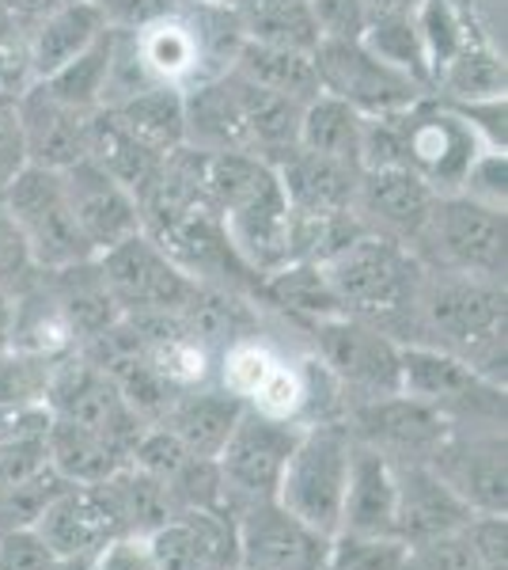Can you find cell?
Segmentation results:
<instances>
[{
	"label": "cell",
	"instance_id": "cell-4",
	"mask_svg": "<svg viewBox=\"0 0 508 570\" xmlns=\"http://www.w3.org/2000/svg\"><path fill=\"white\" fill-rule=\"evenodd\" d=\"M414 255L425 266L505 282V209L467 195H437Z\"/></svg>",
	"mask_w": 508,
	"mask_h": 570
},
{
	"label": "cell",
	"instance_id": "cell-42",
	"mask_svg": "<svg viewBox=\"0 0 508 570\" xmlns=\"http://www.w3.org/2000/svg\"><path fill=\"white\" fill-rule=\"evenodd\" d=\"M281 362L270 346L258 343L255 335L247 338H236L232 346H225V357H220V381H225V389L239 395L243 403H251L258 389L266 384V376L273 373V365Z\"/></svg>",
	"mask_w": 508,
	"mask_h": 570
},
{
	"label": "cell",
	"instance_id": "cell-5",
	"mask_svg": "<svg viewBox=\"0 0 508 570\" xmlns=\"http://www.w3.org/2000/svg\"><path fill=\"white\" fill-rule=\"evenodd\" d=\"M402 141L406 168L429 183L437 195H459L478 156L494 149L464 107L445 104L432 91L402 110Z\"/></svg>",
	"mask_w": 508,
	"mask_h": 570
},
{
	"label": "cell",
	"instance_id": "cell-49",
	"mask_svg": "<svg viewBox=\"0 0 508 570\" xmlns=\"http://www.w3.org/2000/svg\"><path fill=\"white\" fill-rule=\"evenodd\" d=\"M88 570H156L149 537H137V532L110 537L107 544L88 559Z\"/></svg>",
	"mask_w": 508,
	"mask_h": 570
},
{
	"label": "cell",
	"instance_id": "cell-10",
	"mask_svg": "<svg viewBox=\"0 0 508 570\" xmlns=\"http://www.w3.org/2000/svg\"><path fill=\"white\" fill-rule=\"evenodd\" d=\"M110 285V297L122 316H156V312H182L198 293V282L152 240L137 233L96 255Z\"/></svg>",
	"mask_w": 508,
	"mask_h": 570
},
{
	"label": "cell",
	"instance_id": "cell-17",
	"mask_svg": "<svg viewBox=\"0 0 508 570\" xmlns=\"http://www.w3.org/2000/svg\"><path fill=\"white\" fill-rule=\"evenodd\" d=\"M156 570H232L239 567L232 510H175L149 532Z\"/></svg>",
	"mask_w": 508,
	"mask_h": 570
},
{
	"label": "cell",
	"instance_id": "cell-31",
	"mask_svg": "<svg viewBox=\"0 0 508 570\" xmlns=\"http://www.w3.org/2000/svg\"><path fill=\"white\" fill-rule=\"evenodd\" d=\"M8 346L42 357H64L77 351V335H72L69 320L58 308L53 293L46 289L42 271L27 289L16 293L12 301V327H8Z\"/></svg>",
	"mask_w": 508,
	"mask_h": 570
},
{
	"label": "cell",
	"instance_id": "cell-14",
	"mask_svg": "<svg viewBox=\"0 0 508 570\" xmlns=\"http://www.w3.org/2000/svg\"><path fill=\"white\" fill-rule=\"evenodd\" d=\"M243 570H322L335 537H322L273 499L232 510Z\"/></svg>",
	"mask_w": 508,
	"mask_h": 570
},
{
	"label": "cell",
	"instance_id": "cell-12",
	"mask_svg": "<svg viewBox=\"0 0 508 570\" xmlns=\"http://www.w3.org/2000/svg\"><path fill=\"white\" fill-rule=\"evenodd\" d=\"M297 438H300L297 422L270 419L255 407H247L239 415L236 430L228 434L225 449L217 453V472L220 483H225L228 510L273 499L277 480H281L285 461H289Z\"/></svg>",
	"mask_w": 508,
	"mask_h": 570
},
{
	"label": "cell",
	"instance_id": "cell-52",
	"mask_svg": "<svg viewBox=\"0 0 508 570\" xmlns=\"http://www.w3.org/2000/svg\"><path fill=\"white\" fill-rule=\"evenodd\" d=\"M50 426V411L46 407H31V411H20V407H4L0 403V445L20 434H34V430H46Z\"/></svg>",
	"mask_w": 508,
	"mask_h": 570
},
{
	"label": "cell",
	"instance_id": "cell-32",
	"mask_svg": "<svg viewBox=\"0 0 508 570\" xmlns=\"http://www.w3.org/2000/svg\"><path fill=\"white\" fill-rule=\"evenodd\" d=\"M236 77V72H232ZM239 80V104H243V126H247V153L258 156L266 164H277L285 153L297 149L300 137V104L277 96L251 85V80Z\"/></svg>",
	"mask_w": 508,
	"mask_h": 570
},
{
	"label": "cell",
	"instance_id": "cell-22",
	"mask_svg": "<svg viewBox=\"0 0 508 570\" xmlns=\"http://www.w3.org/2000/svg\"><path fill=\"white\" fill-rule=\"evenodd\" d=\"M281 195L297 217H330V214H353V195L360 168L353 164L330 160V156L292 149L273 164Z\"/></svg>",
	"mask_w": 508,
	"mask_h": 570
},
{
	"label": "cell",
	"instance_id": "cell-55",
	"mask_svg": "<svg viewBox=\"0 0 508 570\" xmlns=\"http://www.w3.org/2000/svg\"><path fill=\"white\" fill-rule=\"evenodd\" d=\"M12 293L0 289V346H8V327H12Z\"/></svg>",
	"mask_w": 508,
	"mask_h": 570
},
{
	"label": "cell",
	"instance_id": "cell-46",
	"mask_svg": "<svg viewBox=\"0 0 508 570\" xmlns=\"http://www.w3.org/2000/svg\"><path fill=\"white\" fill-rule=\"evenodd\" d=\"M406 570H486V567L464 529V532H451V537L410 548V563H406Z\"/></svg>",
	"mask_w": 508,
	"mask_h": 570
},
{
	"label": "cell",
	"instance_id": "cell-35",
	"mask_svg": "<svg viewBox=\"0 0 508 570\" xmlns=\"http://www.w3.org/2000/svg\"><path fill=\"white\" fill-rule=\"evenodd\" d=\"M360 126H365V115H357L349 104L319 91L316 99H308L300 110V137L297 145L308 153L330 156V160L353 164L360 168Z\"/></svg>",
	"mask_w": 508,
	"mask_h": 570
},
{
	"label": "cell",
	"instance_id": "cell-6",
	"mask_svg": "<svg viewBox=\"0 0 508 570\" xmlns=\"http://www.w3.org/2000/svg\"><path fill=\"white\" fill-rule=\"evenodd\" d=\"M311 331L319 365L338 381L349 403L395 395L402 384V343L353 316H327L303 324Z\"/></svg>",
	"mask_w": 508,
	"mask_h": 570
},
{
	"label": "cell",
	"instance_id": "cell-53",
	"mask_svg": "<svg viewBox=\"0 0 508 570\" xmlns=\"http://www.w3.org/2000/svg\"><path fill=\"white\" fill-rule=\"evenodd\" d=\"M61 4H69V0H0V20L34 27L50 12H58Z\"/></svg>",
	"mask_w": 508,
	"mask_h": 570
},
{
	"label": "cell",
	"instance_id": "cell-56",
	"mask_svg": "<svg viewBox=\"0 0 508 570\" xmlns=\"http://www.w3.org/2000/svg\"><path fill=\"white\" fill-rule=\"evenodd\" d=\"M193 4H209V8H232L236 0H193Z\"/></svg>",
	"mask_w": 508,
	"mask_h": 570
},
{
	"label": "cell",
	"instance_id": "cell-57",
	"mask_svg": "<svg viewBox=\"0 0 508 570\" xmlns=\"http://www.w3.org/2000/svg\"><path fill=\"white\" fill-rule=\"evenodd\" d=\"M232 570H243V567H232Z\"/></svg>",
	"mask_w": 508,
	"mask_h": 570
},
{
	"label": "cell",
	"instance_id": "cell-2",
	"mask_svg": "<svg viewBox=\"0 0 508 570\" xmlns=\"http://www.w3.org/2000/svg\"><path fill=\"white\" fill-rule=\"evenodd\" d=\"M322 271H327L341 316L365 320L406 343L414 297L425 274V263L414 255V247L365 228L341 252L330 255Z\"/></svg>",
	"mask_w": 508,
	"mask_h": 570
},
{
	"label": "cell",
	"instance_id": "cell-18",
	"mask_svg": "<svg viewBox=\"0 0 508 570\" xmlns=\"http://www.w3.org/2000/svg\"><path fill=\"white\" fill-rule=\"evenodd\" d=\"M432 202H437V190L406 168L360 171L357 195H353V217L368 233L391 236V240L414 247L425 220L432 214Z\"/></svg>",
	"mask_w": 508,
	"mask_h": 570
},
{
	"label": "cell",
	"instance_id": "cell-7",
	"mask_svg": "<svg viewBox=\"0 0 508 570\" xmlns=\"http://www.w3.org/2000/svg\"><path fill=\"white\" fill-rule=\"evenodd\" d=\"M0 202H4L8 217L16 220V228H20L39 271H58V266H72L96 255L77 225L61 171L27 164L20 176L0 190Z\"/></svg>",
	"mask_w": 508,
	"mask_h": 570
},
{
	"label": "cell",
	"instance_id": "cell-34",
	"mask_svg": "<svg viewBox=\"0 0 508 570\" xmlns=\"http://www.w3.org/2000/svg\"><path fill=\"white\" fill-rule=\"evenodd\" d=\"M126 130H133L149 149L175 153L187 145V96L168 85H149L133 91L122 104H110Z\"/></svg>",
	"mask_w": 508,
	"mask_h": 570
},
{
	"label": "cell",
	"instance_id": "cell-25",
	"mask_svg": "<svg viewBox=\"0 0 508 570\" xmlns=\"http://www.w3.org/2000/svg\"><path fill=\"white\" fill-rule=\"evenodd\" d=\"M42 282H46V289L53 293L64 320H69L72 335H77V346L122 320L96 255L72 266H58V271H42Z\"/></svg>",
	"mask_w": 508,
	"mask_h": 570
},
{
	"label": "cell",
	"instance_id": "cell-27",
	"mask_svg": "<svg viewBox=\"0 0 508 570\" xmlns=\"http://www.w3.org/2000/svg\"><path fill=\"white\" fill-rule=\"evenodd\" d=\"M46 464L72 487L103 483L129 464V453L96 430L72 426V422L50 419L46 426Z\"/></svg>",
	"mask_w": 508,
	"mask_h": 570
},
{
	"label": "cell",
	"instance_id": "cell-16",
	"mask_svg": "<svg viewBox=\"0 0 508 570\" xmlns=\"http://www.w3.org/2000/svg\"><path fill=\"white\" fill-rule=\"evenodd\" d=\"M64 190H69L72 214L84 233L88 247L96 255L110 252L114 244L145 233L141 225V202L133 190H126L118 179H110L96 160H80L61 171Z\"/></svg>",
	"mask_w": 508,
	"mask_h": 570
},
{
	"label": "cell",
	"instance_id": "cell-28",
	"mask_svg": "<svg viewBox=\"0 0 508 570\" xmlns=\"http://www.w3.org/2000/svg\"><path fill=\"white\" fill-rule=\"evenodd\" d=\"M110 23L96 8V0H69L58 12H50L46 20L31 27V66L34 80H46L50 72H58L64 61H72L77 53H84L91 42L103 39Z\"/></svg>",
	"mask_w": 508,
	"mask_h": 570
},
{
	"label": "cell",
	"instance_id": "cell-47",
	"mask_svg": "<svg viewBox=\"0 0 508 570\" xmlns=\"http://www.w3.org/2000/svg\"><path fill=\"white\" fill-rule=\"evenodd\" d=\"M505 179H508L505 149H486L475 160V168H470V176H467V183H464V190H459V195L482 202V206H489V209H505V195H508Z\"/></svg>",
	"mask_w": 508,
	"mask_h": 570
},
{
	"label": "cell",
	"instance_id": "cell-30",
	"mask_svg": "<svg viewBox=\"0 0 508 570\" xmlns=\"http://www.w3.org/2000/svg\"><path fill=\"white\" fill-rule=\"evenodd\" d=\"M228 12H232L243 42L311 53L322 39L316 16H311V0H236Z\"/></svg>",
	"mask_w": 508,
	"mask_h": 570
},
{
	"label": "cell",
	"instance_id": "cell-51",
	"mask_svg": "<svg viewBox=\"0 0 508 570\" xmlns=\"http://www.w3.org/2000/svg\"><path fill=\"white\" fill-rule=\"evenodd\" d=\"M27 168L23 130H20V110L16 99L0 91V190L8 187Z\"/></svg>",
	"mask_w": 508,
	"mask_h": 570
},
{
	"label": "cell",
	"instance_id": "cell-8",
	"mask_svg": "<svg viewBox=\"0 0 508 570\" xmlns=\"http://www.w3.org/2000/svg\"><path fill=\"white\" fill-rule=\"evenodd\" d=\"M402 395L437 407L451 426H505V384L421 343H402Z\"/></svg>",
	"mask_w": 508,
	"mask_h": 570
},
{
	"label": "cell",
	"instance_id": "cell-45",
	"mask_svg": "<svg viewBox=\"0 0 508 570\" xmlns=\"http://www.w3.org/2000/svg\"><path fill=\"white\" fill-rule=\"evenodd\" d=\"M42 468H50L46 464V430L4 441V445H0V494L27 483L31 475H39Z\"/></svg>",
	"mask_w": 508,
	"mask_h": 570
},
{
	"label": "cell",
	"instance_id": "cell-37",
	"mask_svg": "<svg viewBox=\"0 0 508 570\" xmlns=\"http://www.w3.org/2000/svg\"><path fill=\"white\" fill-rule=\"evenodd\" d=\"M258 301H270V305L285 308L292 320H300V324L341 316L322 263H292V266H281V271L266 274L262 285H258Z\"/></svg>",
	"mask_w": 508,
	"mask_h": 570
},
{
	"label": "cell",
	"instance_id": "cell-36",
	"mask_svg": "<svg viewBox=\"0 0 508 570\" xmlns=\"http://www.w3.org/2000/svg\"><path fill=\"white\" fill-rule=\"evenodd\" d=\"M110 66H114V27L88 46L84 53H77L72 61H64L58 72H50L39 85L50 91L53 99H61L72 110H91L107 107V85H110Z\"/></svg>",
	"mask_w": 508,
	"mask_h": 570
},
{
	"label": "cell",
	"instance_id": "cell-40",
	"mask_svg": "<svg viewBox=\"0 0 508 570\" xmlns=\"http://www.w3.org/2000/svg\"><path fill=\"white\" fill-rule=\"evenodd\" d=\"M58 357L27 354L0 346V403L4 407H46V389H50V373Z\"/></svg>",
	"mask_w": 508,
	"mask_h": 570
},
{
	"label": "cell",
	"instance_id": "cell-13",
	"mask_svg": "<svg viewBox=\"0 0 508 570\" xmlns=\"http://www.w3.org/2000/svg\"><path fill=\"white\" fill-rule=\"evenodd\" d=\"M341 422L360 445L384 453L391 464H429L432 453L445 445L451 422L437 407L395 392L380 400L349 403Z\"/></svg>",
	"mask_w": 508,
	"mask_h": 570
},
{
	"label": "cell",
	"instance_id": "cell-15",
	"mask_svg": "<svg viewBox=\"0 0 508 570\" xmlns=\"http://www.w3.org/2000/svg\"><path fill=\"white\" fill-rule=\"evenodd\" d=\"M429 468L475 513H505V426H451Z\"/></svg>",
	"mask_w": 508,
	"mask_h": 570
},
{
	"label": "cell",
	"instance_id": "cell-20",
	"mask_svg": "<svg viewBox=\"0 0 508 570\" xmlns=\"http://www.w3.org/2000/svg\"><path fill=\"white\" fill-rule=\"evenodd\" d=\"M34 532L58 559H91L110 537H122L118 513L107 499L103 483L64 487V491L42 510Z\"/></svg>",
	"mask_w": 508,
	"mask_h": 570
},
{
	"label": "cell",
	"instance_id": "cell-41",
	"mask_svg": "<svg viewBox=\"0 0 508 570\" xmlns=\"http://www.w3.org/2000/svg\"><path fill=\"white\" fill-rule=\"evenodd\" d=\"M410 563V544L399 537H357V532H338L330 540L327 567L322 570H406Z\"/></svg>",
	"mask_w": 508,
	"mask_h": 570
},
{
	"label": "cell",
	"instance_id": "cell-33",
	"mask_svg": "<svg viewBox=\"0 0 508 570\" xmlns=\"http://www.w3.org/2000/svg\"><path fill=\"white\" fill-rule=\"evenodd\" d=\"M232 72L251 80L258 88L292 99V104H300V107L319 96V77H316V66H311V53H300V50H281V46L239 39Z\"/></svg>",
	"mask_w": 508,
	"mask_h": 570
},
{
	"label": "cell",
	"instance_id": "cell-48",
	"mask_svg": "<svg viewBox=\"0 0 508 570\" xmlns=\"http://www.w3.org/2000/svg\"><path fill=\"white\" fill-rule=\"evenodd\" d=\"M322 39H360L368 27L365 0H311Z\"/></svg>",
	"mask_w": 508,
	"mask_h": 570
},
{
	"label": "cell",
	"instance_id": "cell-50",
	"mask_svg": "<svg viewBox=\"0 0 508 570\" xmlns=\"http://www.w3.org/2000/svg\"><path fill=\"white\" fill-rule=\"evenodd\" d=\"M58 556L39 540L34 529L0 532V570H53Z\"/></svg>",
	"mask_w": 508,
	"mask_h": 570
},
{
	"label": "cell",
	"instance_id": "cell-19",
	"mask_svg": "<svg viewBox=\"0 0 508 570\" xmlns=\"http://www.w3.org/2000/svg\"><path fill=\"white\" fill-rule=\"evenodd\" d=\"M475 510L429 464H395V537L418 548L464 532Z\"/></svg>",
	"mask_w": 508,
	"mask_h": 570
},
{
	"label": "cell",
	"instance_id": "cell-44",
	"mask_svg": "<svg viewBox=\"0 0 508 570\" xmlns=\"http://www.w3.org/2000/svg\"><path fill=\"white\" fill-rule=\"evenodd\" d=\"M34 278H39V266H34L20 228H16V220L8 217L4 202H0V289L16 297V293L27 289Z\"/></svg>",
	"mask_w": 508,
	"mask_h": 570
},
{
	"label": "cell",
	"instance_id": "cell-38",
	"mask_svg": "<svg viewBox=\"0 0 508 570\" xmlns=\"http://www.w3.org/2000/svg\"><path fill=\"white\" fill-rule=\"evenodd\" d=\"M414 31H418L425 69H429V91H432L437 72L470 42V35L478 31V20L459 0H418V8H414Z\"/></svg>",
	"mask_w": 508,
	"mask_h": 570
},
{
	"label": "cell",
	"instance_id": "cell-3",
	"mask_svg": "<svg viewBox=\"0 0 508 570\" xmlns=\"http://www.w3.org/2000/svg\"><path fill=\"white\" fill-rule=\"evenodd\" d=\"M349 464H353V434L346 422L330 419L300 426L297 445H292L281 480H277L273 502L322 537H338Z\"/></svg>",
	"mask_w": 508,
	"mask_h": 570
},
{
	"label": "cell",
	"instance_id": "cell-11",
	"mask_svg": "<svg viewBox=\"0 0 508 570\" xmlns=\"http://www.w3.org/2000/svg\"><path fill=\"white\" fill-rule=\"evenodd\" d=\"M46 411H50V419L72 422V426L110 438L129 456H133L137 438L149 430V422L137 419L133 407L122 400L118 384L77 351L53 362L50 389H46Z\"/></svg>",
	"mask_w": 508,
	"mask_h": 570
},
{
	"label": "cell",
	"instance_id": "cell-39",
	"mask_svg": "<svg viewBox=\"0 0 508 570\" xmlns=\"http://www.w3.org/2000/svg\"><path fill=\"white\" fill-rule=\"evenodd\" d=\"M360 42L391 69H399L410 80L429 88V69H425V53H421L418 31H414V12L391 16V20H372L365 27V35H360Z\"/></svg>",
	"mask_w": 508,
	"mask_h": 570
},
{
	"label": "cell",
	"instance_id": "cell-21",
	"mask_svg": "<svg viewBox=\"0 0 508 570\" xmlns=\"http://www.w3.org/2000/svg\"><path fill=\"white\" fill-rule=\"evenodd\" d=\"M16 110H20L27 164L64 171V168H72V164L88 160V118L91 115L64 107L61 99H53L42 85L27 88L23 96L16 99Z\"/></svg>",
	"mask_w": 508,
	"mask_h": 570
},
{
	"label": "cell",
	"instance_id": "cell-26",
	"mask_svg": "<svg viewBox=\"0 0 508 570\" xmlns=\"http://www.w3.org/2000/svg\"><path fill=\"white\" fill-rule=\"evenodd\" d=\"M88 160H96L110 179H118L141 202L145 190L152 187L156 171H160L163 153L149 149L133 130H126L122 118L110 107H99L88 118Z\"/></svg>",
	"mask_w": 508,
	"mask_h": 570
},
{
	"label": "cell",
	"instance_id": "cell-1",
	"mask_svg": "<svg viewBox=\"0 0 508 570\" xmlns=\"http://www.w3.org/2000/svg\"><path fill=\"white\" fill-rule=\"evenodd\" d=\"M505 282L425 266L406 343L445 351L505 384Z\"/></svg>",
	"mask_w": 508,
	"mask_h": 570
},
{
	"label": "cell",
	"instance_id": "cell-24",
	"mask_svg": "<svg viewBox=\"0 0 508 570\" xmlns=\"http://www.w3.org/2000/svg\"><path fill=\"white\" fill-rule=\"evenodd\" d=\"M243 411H247V403L239 400V395H232L228 389H209V384H201V389H187L175 395L168 415L156 422V426L171 430V434L187 445V453L217 461V453L225 449V441L236 430Z\"/></svg>",
	"mask_w": 508,
	"mask_h": 570
},
{
	"label": "cell",
	"instance_id": "cell-43",
	"mask_svg": "<svg viewBox=\"0 0 508 570\" xmlns=\"http://www.w3.org/2000/svg\"><path fill=\"white\" fill-rule=\"evenodd\" d=\"M31 85H39L31 66V27L0 20V91L20 99Z\"/></svg>",
	"mask_w": 508,
	"mask_h": 570
},
{
	"label": "cell",
	"instance_id": "cell-54",
	"mask_svg": "<svg viewBox=\"0 0 508 570\" xmlns=\"http://www.w3.org/2000/svg\"><path fill=\"white\" fill-rule=\"evenodd\" d=\"M418 8V0H365L368 23L372 20H391V16H410Z\"/></svg>",
	"mask_w": 508,
	"mask_h": 570
},
{
	"label": "cell",
	"instance_id": "cell-9",
	"mask_svg": "<svg viewBox=\"0 0 508 570\" xmlns=\"http://www.w3.org/2000/svg\"><path fill=\"white\" fill-rule=\"evenodd\" d=\"M311 66H316L319 91L349 104L365 118L395 115L429 96V88L380 61L360 39H319L311 50Z\"/></svg>",
	"mask_w": 508,
	"mask_h": 570
},
{
	"label": "cell",
	"instance_id": "cell-29",
	"mask_svg": "<svg viewBox=\"0 0 508 570\" xmlns=\"http://www.w3.org/2000/svg\"><path fill=\"white\" fill-rule=\"evenodd\" d=\"M505 85H508V72H505L501 50H497L494 39L478 27L464 50L437 72L432 96L456 107L497 104V99H505Z\"/></svg>",
	"mask_w": 508,
	"mask_h": 570
},
{
	"label": "cell",
	"instance_id": "cell-23",
	"mask_svg": "<svg viewBox=\"0 0 508 570\" xmlns=\"http://www.w3.org/2000/svg\"><path fill=\"white\" fill-rule=\"evenodd\" d=\"M357 537H395V464L353 438V464L341 502V529Z\"/></svg>",
	"mask_w": 508,
	"mask_h": 570
}]
</instances>
